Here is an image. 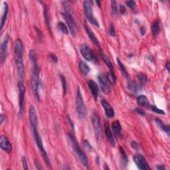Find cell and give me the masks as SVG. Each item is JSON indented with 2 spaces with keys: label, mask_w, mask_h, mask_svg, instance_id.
Segmentation results:
<instances>
[{
  "label": "cell",
  "mask_w": 170,
  "mask_h": 170,
  "mask_svg": "<svg viewBox=\"0 0 170 170\" xmlns=\"http://www.w3.org/2000/svg\"><path fill=\"white\" fill-rule=\"evenodd\" d=\"M137 103L138 105L142 106L148 107V108L150 105L148 98L145 95H140L138 96L137 98Z\"/></svg>",
  "instance_id": "cell-25"
},
{
  "label": "cell",
  "mask_w": 170,
  "mask_h": 170,
  "mask_svg": "<svg viewBox=\"0 0 170 170\" xmlns=\"http://www.w3.org/2000/svg\"><path fill=\"white\" fill-rule=\"evenodd\" d=\"M87 84H88L90 91H91V92L92 93L93 98L96 101V100H97V98H98V92H99L98 86V85H97L96 82L92 81V80H89V81L87 82Z\"/></svg>",
  "instance_id": "cell-19"
},
{
  "label": "cell",
  "mask_w": 170,
  "mask_h": 170,
  "mask_svg": "<svg viewBox=\"0 0 170 170\" xmlns=\"http://www.w3.org/2000/svg\"><path fill=\"white\" fill-rule=\"evenodd\" d=\"M165 68H167V70H168V72L170 71V67H169V61H168V62H167V63H166V65H165Z\"/></svg>",
  "instance_id": "cell-50"
},
{
  "label": "cell",
  "mask_w": 170,
  "mask_h": 170,
  "mask_svg": "<svg viewBox=\"0 0 170 170\" xmlns=\"http://www.w3.org/2000/svg\"><path fill=\"white\" fill-rule=\"evenodd\" d=\"M43 15H44V18H45V22L46 25L48 29L51 30V25H50V17H49V13H48V8L46 4L43 5Z\"/></svg>",
  "instance_id": "cell-29"
},
{
  "label": "cell",
  "mask_w": 170,
  "mask_h": 170,
  "mask_svg": "<svg viewBox=\"0 0 170 170\" xmlns=\"http://www.w3.org/2000/svg\"><path fill=\"white\" fill-rule=\"evenodd\" d=\"M154 120H155V122L156 124L158 126V127L160 128L161 130L165 132L168 135H169V126H168V125H164L162 121L159 118H155Z\"/></svg>",
  "instance_id": "cell-28"
},
{
  "label": "cell",
  "mask_w": 170,
  "mask_h": 170,
  "mask_svg": "<svg viewBox=\"0 0 170 170\" xmlns=\"http://www.w3.org/2000/svg\"><path fill=\"white\" fill-rule=\"evenodd\" d=\"M130 145H131L132 148L135 149V150H139V149H140V145H139V144L137 143L136 142H135V141L131 142Z\"/></svg>",
  "instance_id": "cell-42"
},
{
  "label": "cell",
  "mask_w": 170,
  "mask_h": 170,
  "mask_svg": "<svg viewBox=\"0 0 170 170\" xmlns=\"http://www.w3.org/2000/svg\"><path fill=\"white\" fill-rule=\"evenodd\" d=\"M58 28H59V29L61 30V31L62 33H64L65 35L68 34V30L67 27L64 23L58 22Z\"/></svg>",
  "instance_id": "cell-33"
},
{
  "label": "cell",
  "mask_w": 170,
  "mask_h": 170,
  "mask_svg": "<svg viewBox=\"0 0 170 170\" xmlns=\"http://www.w3.org/2000/svg\"><path fill=\"white\" fill-rule=\"evenodd\" d=\"M62 7H63L64 10H65V13H67V14H70L72 15V8L70 5V3H69L68 2H62Z\"/></svg>",
  "instance_id": "cell-30"
},
{
  "label": "cell",
  "mask_w": 170,
  "mask_h": 170,
  "mask_svg": "<svg viewBox=\"0 0 170 170\" xmlns=\"http://www.w3.org/2000/svg\"><path fill=\"white\" fill-rule=\"evenodd\" d=\"M148 108H150V110L152 111V112H154L155 113H157L158 114H162V115H164L165 114V112L163 110H161L158 108L157 106H154V105H150V106L148 107Z\"/></svg>",
  "instance_id": "cell-35"
},
{
  "label": "cell",
  "mask_w": 170,
  "mask_h": 170,
  "mask_svg": "<svg viewBox=\"0 0 170 170\" xmlns=\"http://www.w3.org/2000/svg\"><path fill=\"white\" fill-rule=\"evenodd\" d=\"M119 151L120 154V158L121 161H122V166H124V168H126L128 163V157L126 153V152L124 150V148L122 146L119 147Z\"/></svg>",
  "instance_id": "cell-24"
},
{
  "label": "cell",
  "mask_w": 170,
  "mask_h": 170,
  "mask_svg": "<svg viewBox=\"0 0 170 170\" xmlns=\"http://www.w3.org/2000/svg\"><path fill=\"white\" fill-rule=\"evenodd\" d=\"M29 119L31 126H38V116L35 108L31 106L29 109Z\"/></svg>",
  "instance_id": "cell-18"
},
{
  "label": "cell",
  "mask_w": 170,
  "mask_h": 170,
  "mask_svg": "<svg viewBox=\"0 0 170 170\" xmlns=\"http://www.w3.org/2000/svg\"><path fill=\"white\" fill-rule=\"evenodd\" d=\"M69 140H70L72 148L73 149L76 155L77 156L78 160L81 162L82 165L85 167L86 168H89V162L87 156L85 154V153L83 151L81 148L79 146L78 142L75 139V137L72 136L71 134H67Z\"/></svg>",
  "instance_id": "cell-3"
},
{
  "label": "cell",
  "mask_w": 170,
  "mask_h": 170,
  "mask_svg": "<svg viewBox=\"0 0 170 170\" xmlns=\"http://www.w3.org/2000/svg\"><path fill=\"white\" fill-rule=\"evenodd\" d=\"M116 61H117V63L118 64V66H119V67H120V71H122V74H123L126 77H128V72H127V71H126V67H125V66L124 65V64L122 63V62L120 61L119 58H117Z\"/></svg>",
  "instance_id": "cell-31"
},
{
  "label": "cell",
  "mask_w": 170,
  "mask_h": 170,
  "mask_svg": "<svg viewBox=\"0 0 170 170\" xmlns=\"http://www.w3.org/2000/svg\"><path fill=\"white\" fill-rule=\"evenodd\" d=\"M76 109L78 116L80 119L85 118L86 116V107L85 105L84 101H83L82 95L81 91V89L78 87L77 98H76Z\"/></svg>",
  "instance_id": "cell-5"
},
{
  "label": "cell",
  "mask_w": 170,
  "mask_h": 170,
  "mask_svg": "<svg viewBox=\"0 0 170 170\" xmlns=\"http://www.w3.org/2000/svg\"><path fill=\"white\" fill-rule=\"evenodd\" d=\"M29 58L32 65V74H31V89L33 92V95L35 98L38 101L40 100V95H39V90L41 85V82L39 78V63H38V59L37 57L36 52L35 50L31 49L29 51Z\"/></svg>",
  "instance_id": "cell-1"
},
{
  "label": "cell",
  "mask_w": 170,
  "mask_h": 170,
  "mask_svg": "<svg viewBox=\"0 0 170 170\" xmlns=\"http://www.w3.org/2000/svg\"><path fill=\"white\" fill-rule=\"evenodd\" d=\"M102 59L104 61V62H105L106 65L108 66V67L109 68V73L108 75H107V77H108V79L109 82L111 83V84L112 85H115L116 82V76L115 74V72H114V67L112 64V62H111L110 58L106 56V55L102 54Z\"/></svg>",
  "instance_id": "cell-10"
},
{
  "label": "cell",
  "mask_w": 170,
  "mask_h": 170,
  "mask_svg": "<svg viewBox=\"0 0 170 170\" xmlns=\"http://www.w3.org/2000/svg\"><path fill=\"white\" fill-rule=\"evenodd\" d=\"M23 51L24 48L22 40L19 39H16L14 45L15 64L17 75L20 79V81L22 82H24L25 77V66L23 62Z\"/></svg>",
  "instance_id": "cell-2"
},
{
  "label": "cell",
  "mask_w": 170,
  "mask_h": 170,
  "mask_svg": "<svg viewBox=\"0 0 170 170\" xmlns=\"http://www.w3.org/2000/svg\"><path fill=\"white\" fill-rule=\"evenodd\" d=\"M105 134L106 136L107 139H108L110 144H111L112 146H114V145H115V141H114V139L113 138L112 132L110 130V125L108 122H106L105 123Z\"/></svg>",
  "instance_id": "cell-21"
},
{
  "label": "cell",
  "mask_w": 170,
  "mask_h": 170,
  "mask_svg": "<svg viewBox=\"0 0 170 170\" xmlns=\"http://www.w3.org/2000/svg\"><path fill=\"white\" fill-rule=\"evenodd\" d=\"M37 128H38V126H31V130H32L34 139H35V141L37 146L38 147V148H39L41 154L43 156L45 162V164H47V166H49V167L51 168L50 159H49V158H48L45 149V148H44L43 142H42V140H41V138L39 134V132H38Z\"/></svg>",
  "instance_id": "cell-4"
},
{
  "label": "cell",
  "mask_w": 170,
  "mask_h": 170,
  "mask_svg": "<svg viewBox=\"0 0 170 170\" xmlns=\"http://www.w3.org/2000/svg\"><path fill=\"white\" fill-rule=\"evenodd\" d=\"M138 79L140 80V84L142 85H144L145 84V82H147L148 81V78H147V76L145 75L144 73H140L138 75Z\"/></svg>",
  "instance_id": "cell-36"
},
{
  "label": "cell",
  "mask_w": 170,
  "mask_h": 170,
  "mask_svg": "<svg viewBox=\"0 0 170 170\" xmlns=\"http://www.w3.org/2000/svg\"><path fill=\"white\" fill-rule=\"evenodd\" d=\"M35 167H36V168L37 169H42V168H41V165L39 164V162L38 161L37 159H35Z\"/></svg>",
  "instance_id": "cell-47"
},
{
  "label": "cell",
  "mask_w": 170,
  "mask_h": 170,
  "mask_svg": "<svg viewBox=\"0 0 170 170\" xmlns=\"http://www.w3.org/2000/svg\"><path fill=\"white\" fill-rule=\"evenodd\" d=\"M61 15L62 17V18L65 20L66 23H67L72 36L75 37L78 31V26L77 25V23H76V22H75L72 15L67 14V13H62Z\"/></svg>",
  "instance_id": "cell-9"
},
{
  "label": "cell",
  "mask_w": 170,
  "mask_h": 170,
  "mask_svg": "<svg viewBox=\"0 0 170 170\" xmlns=\"http://www.w3.org/2000/svg\"><path fill=\"white\" fill-rule=\"evenodd\" d=\"M83 9H84V12L86 19H88V22L92 23V25H95L97 27H100V25L98 22L95 18L93 14V9L91 2L85 1L83 2Z\"/></svg>",
  "instance_id": "cell-6"
},
{
  "label": "cell",
  "mask_w": 170,
  "mask_h": 170,
  "mask_svg": "<svg viewBox=\"0 0 170 170\" xmlns=\"http://www.w3.org/2000/svg\"><path fill=\"white\" fill-rule=\"evenodd\" d=\"M152 32L154 37H157L160 33V22L159 21L156 20L152 24Z\"/></svg>",
  "instance_id": "cell-26"
},
{
  "label": "cell",
  "mask_w": 170,
  "mask_h": 170,
  "mask_svg": "<svg viewBox=\"0 0 170 170\" xmlns=\"http://www.w3.org/2000/svg\"><path fill=\"white\" fill-rule=\"evenodd\" d=\"M140 31V33H141L142 35H144L145 33V28H144V27H141Z\"/></svg>",
  "instance_id": "cell-49"
},
{
  "label": "cell",
  "mask_w": 170,
  "mask_h": 170,
  "mask_svg": "<svg viewBox=\"0 0 170 170\" xmlns=\"http://www.w3.org/2000/svg\"><path fill=\"white\" fill-rule=\"evenodd\" d=\"M134 161L138 169L140 170L151 169L150 167L148 164L146 159L144 158V156L142 155L141 154H138L135 155L134 156Z\"/></svg>",
  "instance_id": "cell-12"
},
{
  "label": "cell",
  "mask_w": 170,
  "mask_h": 170,
  "mask_svg": "<svg viewBox=\"0 0 170 170\" xmlns=\"http://www.w3.org/2000/svg\"><path fill=\"white\" fill-rule=\"evenodd\" d=\"M0 118H1V124H3V122H4V119H5V117L3 115V114H2L1 115H0Z\"/></svg>",
  "instance_id": "cell-51"
},
{
  "label": "cell",
  "mask_w": 170,
  "mask_h": 170,
  "mask_svg": "<svg viewBox=\"0 0 170 170\" xmlns=\"http://www.w3.org/2000/svg\"><path fill=\"white\" fill-rule=\"evenodd\" d=\"M60 78L62 83V91H63V94L66 95L67 91V81H66L65 77L62 75H60Z\"/></svg>",
  "instance_id": "cell-32"
},
{
  "label": "cell",
  "mask_w": 170,
  "mask_h": 170,
  "mask_svg": "<svg viewBox=\"0 0 170 170\" xmlns=\"http://www.w3.org/2000/svg\"><path fill=\"white\" fill-rule=\"evenodd\" d=\"M35 29L36 32H37L38 39H39V41H41V39H42V33H41V30L39 28H38V27H37L36 26H35Z\"/></svg>",
  "instance_id": "cell-41"
},
{
  "label": "cell",
  "mask_w": 170,
  "mask_h": 170,
  "mask_svg": "<svg viewBox=\"0 0 170 170\" xmlns=\"http://www.w3.org/2000/svg\"><path fill=\"white\" fill-rule=\"evenodd\" d=\"M95 3H96L97 5H98V6L99 7V8H100V7H101V6H100V5H101V3H100V2H98V1H96V2H95Z\"/></svg>",
  "instance_id": "cell-52"
},
{
  "label": "cell",
  "mask_w": 170,
  "mask_h": 170,
  "mask_svg": "<svg viewBox=\"0 0 170 170\" xmlns=\"http://www.w3.org/2000/svg\"><path fill=\"white\" fill-rule=\"evenodd\" d=\"M112 127L114 136L118 138L122 136V126H121V124L118 120H116L113 122Z\"/></svg>",
  "instance_id": "cell-22"
},
{
  "label": "cell",
  "mask_w": 170,
  "mask_h": 170,
  "mask_svg": "<svg viewBox=\"0 0 170 170\" xmlns=\"http://www.w3.org/2000/svg\"><path fill=\"white\" fill-rule=\"evenodd\" d=\"M49 57H50L51 61L53 62H55V63H57V62H58V57H57L56 55H55L54 53H51V54H50Z\"/></svg>",
  "instance_id": "cell-43"
},
{
  "label": "cell",
  "mask_w": 170,
  "mask_h": 170,
  "mask_svg": "<svg viewBox=\"0 0 170 170\" xmlns=\"http://www.w3.org/2000/svg\"><path fill=\"white\" fill-rule=\"evenodd\" d=\"M126 3L131 9H135L136 8V3L134 1H126Z\"/></svg>",
  "instance_id": "cell-39"
},
{
  "label": "cell",
  "mask_w": 170,
  "mask_h": 170,
  "mask_svg": "<svg viewBox=\"0 0 170 170\" xmlns=\"http://www.w3.org/2000/svg\"><path fill=\"white\" fill-rule=\"evenodd\" d=\"M134 112H136V113L140 114V115H142V116H145V112H144V111L142 110V109L140 108H135L134 109Z\"/></svg>",
  "instance_id": "cell-45"
},
{
  "label": "cell",
  "mask_w": 170,
  "mask_h": 170,
  "mask_svg": "<svg viewBox=\"0 0 170 170\" xmlns=\"http://www.w3.org/2000/svg\"><path fill=\"white\" fill-rule=\"evenodd\" d=\"M78 68L80 72H81V73L83 76L87 75L88 74V72H90V70H91L90 67H88V65L82 61H81L78 62Z\"/></svg>",
  "instance_id": "cell-23"
},
{
  "label": "cell",
  "mask_w": 170,
  "mask_h": 170,
  "mask_svg": "<svg viewBox=\"0 0 170 170\" xmlns=\"http://www.w3.org/2000/svg\"><path fill=\"white\" fill-rule=\"evenodd\" d=\"M81 53L83 58L88 61L95 60V56L92 49L87 45H82L81 47Z\"/></svg>",
  "instance_id": "cell-14"
},
{
  "label": "cell",
  "mask_w": 170,
  "mask_h": 170,
  "mask_svg": "<svg viewBox=\"0 0 170 170\" xmlns=\"http://www.w3.org/2000/svg\"><path fill=\"white\" fill-rule=\"evenodd\" d=\"M22 164L23 165V169L25 170L28 169V165H27V159L25 156H22Z\"/></svg>",
  "instance_id": "cell-40"
},
{
  "label": "cell",
  "mask_w": 170,
  "mask_h": 170,
  "mask_svg": "<svg viewBox=\"0 0 170 170\" xmlns=\"http://www.w3.org/2000/svg\"><path fill=\"white\" fill-rule=\"evenodd\" d=\"M125 11H126V9H125V7L122 5H120V12L121 13H125Z\"/></svg>",
  "instance_id": "cell-48"
},
{
  "label": "cell",
  "mask_w": 170,
  "mask_h": 170,
  "mask_svg": "<svg viewBox=\"0 0 170 170\" xmlns=\"http://www.w3.org/2000/svg\"><path fill=\"white\" fill-rule=\"evenodd\" d=\"M155 168L157 169L158 170H165L166 168L164 164H158V165H156Z\"/></svg>",
  "instance_id": "cell-46"
},
{
  "label": "cell",
  "mask_w": 170,
  "mask_h": 170,
  "mask_svg": "<svg viewBox=\"0 0 170 170\" xmlns=\"http://www.w3.org/2000/svg\"><path fill=\"white\" fill-rule=\"evenodd\" d=\"M19 88V116L21 118L23 116L24 112V105H25V87L23 82L19 81L18 82Z\"/></svg>",
  "instance_id": "cell-8"
},
{
  "label": "cell",
  "mask_w": 170,
  "mask_h": 170,
  "mask_svg": "<svg viewBox=\"0 0 170 170\" xmlns=\"http://www.w3.org/2000/svg\"><path fill=\"white\" fill-rule=\"evenodd\" d=\"M142 87H143V85H142L141 84L138 85L135 81H130L128 83V90H129L132 93L134 94V95H136V94L139 92L141 91Z\"/></svg>",
  "instance_id": "cell-20"
},
{
  "label": "cell",
  "mask_w": 170,
  "mask_h": 170,
  "mask_svg": "<svg viewBox=\"0 0 170 170\" xmlns=\"http://www.w3.org/2000/svg\"><path fill=\"white\" fill-rule=\"evenodd\" d=\"M98 81L102 91L105 95H109L111 92V87L107 76L105 74H100L98 76Z\"/></svg>",
  "instance_id": "cell-11"
},
{
  "label": "cell",
  "mask_w": 170,
  "mask_h": 170,
  "mask_svg": "<svg viewBox=\"0 0 170 170\" xmlns=\"http://www.w3.org/2000/svg\"><path fill=\"white\" fill-rule=\"evenodd\" d=\"M83 145H84V147L86 150H88V152L92 151V147L91 146V145L90 144L88 140H84V142H83Z\"/></svg>",
  "instance_id": "cell-37"
},
{
  "label": "cell",
  "mask_w": 170,
  "mask_h": 170,
  "mask_svg": "<svg viewBox=\"0 0 170 170\" xmlns=\"http://www.w3.org/2000/svg\"><path fill=\"white\" fill-rule=\"evenodd\" d=\"M100 103H101V105L102 106L104 110L105 111L106 116L108 117V118H113L114 115H115V112H114L113 108L111 106L108 102L105 99H102L100 100Z\"/></svg>",
  "instance_id": "cell-17"
},
{
  "label": "cell",
  "mask_w": 170,
  "mask_h": 170,
  "mask_svg": "<svg viewBox=\"0 0 170 170\" xmlns=\"http://www.w3.org/2000/svg\"><path fill=\"white\" fill-rule=\"evenodd\" d=\"M67 122H68V125H69V126L71 127V130L73 131V132H75V126H74V123L72 122V120H71V117H70V116L68 115V114H67Z\"/></svg>",
  "instance_id": "cell-38"
},
{
  "label": "cell",
  "mask_w": 170,
  "mask_h": 170,
  "mask_svg": "<svg viewBox=\"0 0 170 170\" xmlns=\"http://www.w3.org/2000/svg\"><path fill=\"white\" fill-rule=\"evenodd\" d=\"M109 34L112 37H114L116 35V32H115V29H114V27L113 25H110V28H109Z\"/></svg>",
  "instance_id": "cell-44"
},
{
  "label": "cell",
  "mask_w": 170,
  "mask_h": 170,
  "mask_svg": "<svg viewBox=\"0 0 170 170\" xmlns=\"http://www.w3.org/2000/svg\"><path fill=\"white\" fill-rule=\"evenodd\" d=\"M84 27H85V29L86 33V34H87V35L88 36L89 39L92 41V43L94 44H95L96 46L98 47V48H99V51H101L102 50L101 49V47H100V45L98 39H97V37H96L95 34L94 33L92 30L91 28H90L89 26L88 25V24L86 23V22L84 23Z\"/></svg>",
  "instance_id": "cell-16"
},
{
  "label": "cell",
  "mask_w": 170,
  "mask_h": 170,
  "mask_svg": "<svg viewBox=\"0 0 170 170\" xmlns=\"http://www.w3.org/2000/svg\"><path fill=\"white\" fill-rule=\"evenodd\" d=\"M111 8H112V11L114 15H118V5H117V2L114 0L111 1Z\"/></svg>",
  "instance_id": "cell-34"
},
{
  "label": "cell",
  "mask_w": 170,
  "mask_h": 170,
  "mask_svg": "<svg viewBox=\"0 0 170 170\" xmlns=\"http://www.w3.org/2000/svg\"><path fill=\"white\" fill-rule=\"evenodd\" d=\"M9 41V36L6 35L1 44L0 47V60H1V64L3 65V62L5 61L7 55H8V45Z\"/></svg>",
  "instance_id": "cell-13"
},
{
  "label": "cell",
  "mask_w": 170,
  "mask_h": 170,
  "mask_svg": "<svg viewBox=\"0 0 170 170\" xmlns=\"http://www.w3.org/2000/svg\"><path fill=\"white\" fill-rule=\"evenodd\" d=\"M4 12H3V16L2 17V20H1V25H0V27H1V31H2L3 27H4L5 22L7 21V18H8V5L7 3H4Z\"/></svg>",
  "instance_id": "cell-27"
},
{
  "label": "cell",
  "mask_w": 170,
  "mask_h": 170,
  "mask_svg": "<svg viewBox=\"0 0 170 170\" xmlns=\"http://www.w3.org/2000/svg\"><path fill=\"white\" fill-rule=\"evenodd\" d=\"M104 169H110V168H108V165H107L106 164H105V168H104Z\"/></svg>",
  "instance_id": "cell-53"
},
{
  "label": "cell",
  "mask_w": 170,
  "mask_h": 170,
  "mask_svg": "<svg viewBox=\"0 0 170 170\" xmlns=\"http://www.w3.org/2000/svg\"><path fill=\"white\" fill-rule=\"evenodd\" d=\"M92 123L96 139L100 140L102 139V128L101 124H100V118L98 113L96 112H94L92 115Z\"/></svg>",
  "instance_id": "cell-7"
},
{
  "label": "cell",
  "mask_w": 170,
  "mask_h": 170,
  "mask_svg": "<svg viewBox=\"0 0 170 170\" xmlns=\"http://www.w3.org/2000/svg\"><path fill=\"white\" fill-rule=\"evenodd\" d=\"M0 147H1V149L3 151L8 154L11 153L13 150L11 142L8 140V137L4 136V135H2L0 137Z\"/></svg>",
  "instance_id": "cell-15"
}]
</instances>
